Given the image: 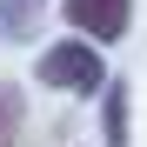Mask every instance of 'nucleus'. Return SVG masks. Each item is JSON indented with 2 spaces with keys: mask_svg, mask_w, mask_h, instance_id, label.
<instances>
[{
  "mask_svg": "<svg viewBox=\"0 0 147 147\" xmlns=\"http://www.w3.org/2000/svg\"><path fill=\"white\" fill-rule=\"evenodd\" d=\"M40 80L60 87V94H94L107 74H100V54H94L87 40H60V47L40 54Z\"/></svg>",
  "mask_w": 147,
  "mask_h": 147,
  "instance_id": "f257e3e1",
  "label": "nucleus"
},
{
  "mask_svg": "<svg viewBox=\"0 0 147 147\" xmlns=\"http://www.w3.org/2000/svg\"><path fill=\"white\" fill-rule=\"evenodd\" d=\"M127 13H134V0H67V20L87 40H120L127 34Z\"/></svg>",
  "mask_w": 147,
  "mask_h": 147,
  "instance_id": "f03ea898",
  "label": "nucleus"
},
{
  "mask_svg": "<svg viewBox=\"0 0 147 147\" xmlns=\"http://www.w3.org/2000/svg\"><path fill=\"white\" fill-rule=\"evenodd\" d=\"M47 7V0H0V34H34V13Z\"/></svg>",
  "mask_w": 147,
  "mask_h": 147,
  "instance_id": "7ed1b4c3",
  "label": "nucleus"
},
{
  "mask_svg": "<svg viewBox=\"0 0 147 147\" xmlns=\"http://www.w3.org/2000/svg\"><path fill=\"white\" fill-rule=\"evenodd\" d=\"M107 147H127V87H107Z\"/></svg>",
  "mask_w": 147,
  "mask_h": 147,
  "instance_id": "20e7f679",
  "label": "nucleus"
},
{
  "mask_svg": "<svg viewBox=\"0 0 147 147\" xmlns=\"http://www.w3.org/2000/svg\"><path fill=\"white\" fill-rule=\"evenodd\" d=\"M20 134V87H0V147Z\"/></svg>",
  "mask_w": 147,
  "mask_h": 147,
  "instance_id": "39448f33",
  "label": "nucleus"
}]
</instances>
